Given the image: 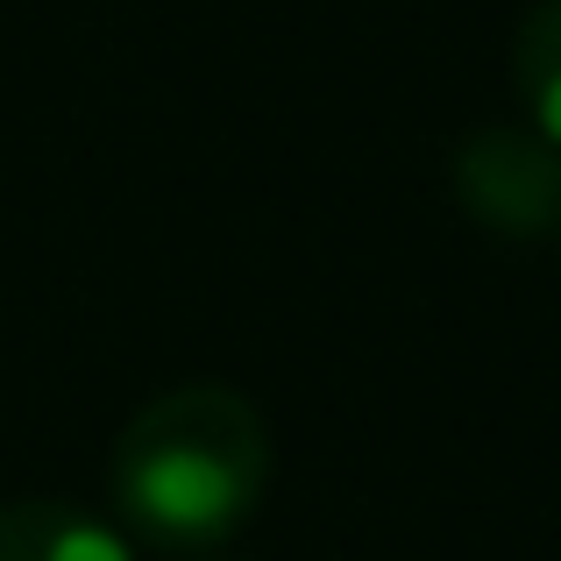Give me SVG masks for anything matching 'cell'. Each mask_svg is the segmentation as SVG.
<instances>
[{"label":"cell","instance_id":"6da1fadb","mask_svg":"<svg viewBox=\"0 0 561 561\" xmlns=\"http://www.w3.org/2000/svg\"><path fill=\"white\" fill-rule=\"evenodd\" d=\"M271 483V434L228 383H185L128 420L114 440V497L128 526L164 548H214L256 512Z\"/></svg>","mask_w":561,"mask_h":561},{"label":"cell","instance_id":"7a4b0ae2","mask_svg":"<svg viewBox=\"0 0 561 561\" xmlns=\"http://www.w3.org/2000/svg\"><path fill=\"white\" fill-rule=\"evenodd\" d=\"M462 206L491 234H548L561 228V150L519 128H483L455 157Z\"/></svg>","mask_w":561,"mask_h":561},{"label":"cell","instance_id":"3957f363","mask_svg":"<svg viewBox=\"0 0 561 561\" xmlns=\"http://www.w3.org/2000/svg\"><path fill=\"white\" fill-rule=\"evenodd\" d=\"M0 561H136L114 526L85 519L57 497H22L0 505Z\"/></svg>","mask_w":561,"mask_h":561},{"label":"cell","instance_id":"277c9868","mask_svg":"<svg viewBox=\"0 0 561 561\" xmlns=\"http://www.w3.org/2000/svg\"><path fill=\"white\" fill-rule=\"evenodd\" d=\"M512 71H519L526 114H534L540 142L561 150V0H534L512 43Z\"/></svg>","mask_w":561,"mask_h":561}]
</instances>
